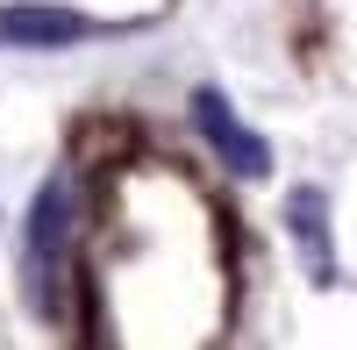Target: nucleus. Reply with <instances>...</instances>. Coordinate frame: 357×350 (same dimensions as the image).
Wrapping results in <instances>:
<instances>
[{"label": "nucleus", "instance_id": "obj_2", "mask_svg": "<svg viewBox=\"0 0 357 350\" xmlns=\"http://www.w3.org/2000/svg\"><path fill=\"white\" fill-rule=\"evenodd\" d=\"M193 122H200V136L215 143V151H222L236 172H264V165H272V151H264V143H257V136L229 114V100H222V93H200V100H193Z\"/></svg>", "mask_w": 357, "mask_h": 350}, {"label": "nucleus", "instance_id": "obj_3", "mask_svg": "<svg viewBox=\"0 0 357 350\" xmlns=\"http://www.w3.org/2000/svg\"><path fill=\"white\" fill-rule=\"evenodd\" d=\"M0 36L8 43H72V36H86V22L65 15V8H8L0 15Z\"/></svg>", "mask_w": 357, "mask_h": 350}, {"label": "nucleus", "instance_id": "obj_1", "mask_svg": "<svg viewBox=\"0 0 357 350\" xmlns=\"http://www.w3.org/2000/svg\"><path fill=\"white\" fill-rule=\"evenodd\" d=\"M65 250H72V179H50L29 215V294L36 307H65Z\"/></svg>", "mask_w": 357, "mask_h": 350}, {"label": "nucleus", "instance_id": "obj_4", "mask_svg": "<svg viewBox=\"0 0 357 350\" xmlns=\"http://www.w3.org/2000/svg\"><path fill=\"white\" fill-rule=\"evenodd\" d=\"M286 215H293V236H301V250H307V272H314V279H336V257H329V222H321V193H314V186H301Z\"/></svg>", "mask_w": 357, "mask_h": 350}]
</instances>
